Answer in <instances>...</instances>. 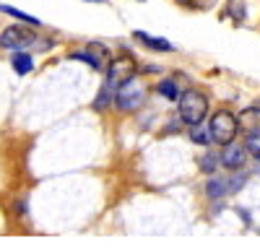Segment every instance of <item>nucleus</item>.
I'll use <instances>...</instances> for the list:
<instances>
[{
  "instance_id": "obj_8",
  "label": "nucleus",
  "mask_w": 260,
  "mask_h": 252,
  "mask_svg": "<svg viewBox=\"0 0 260 252\" xmlns=\"http://www.w3.org/2000/svg\"><path fill=\"white\" fill-rule=\"evenodd\" d=\"M240 125L245 128L247 135L260 133V110H257V107H247V110L240 115Z\"/></svg>"
},
{
  "instance_id": "obj_9",
  "label": "nucleus",
  "mask_w": 260,
  "mask_h": 252,
  "mask_svg": "<svg viewBox=\"0 0 260 252\" xmlns=\"http://www.w3.org/2000/svg\"><path fill=\"white\" fill-rule=\"evenodd\" d=\"M11 65H13V70H16L18 76H26V73H31V68H34V60H31V55H26V52H13Z\"/></svg>"
},
{
  "instance_id": "obj_2",
  "label": "nucleus",
  "mask_w": 260,
  "mask_h": 252,
  "mask_svg": "<svg viewBox=\"0 0 260 252\" xmlns=\"http://www.w3.org/2000/svg\"><path fill=\"white\" fill-rule=\"evenodd\" d=\"M211 138H213V143H219V146H229V143H234V138H237V130H240V117H234L232 112H226V110H221V112H216L213 117H211Z\"/></svg>"
},
{
  "instance_id": "obj_18",
  "label": "nucleus",
  "mask_w": 260,
  "mask_h": 252,
  "mask_svg": "<svg viewBox=\"0 0 260 252\" xmlns=\"http://www.w3.org/2000/svg\"><path fill=\"white\" fill-rule=\"evenodd\" d=\"M242 185H245V177H234V179H232V185H229V193H237Z\"/></svg>"
},
{
  "instance_id": "obj_1",
  "label": "nucleus",
  "mask_w": 260,
  "mask_h": 252,
  "mask_svg": "<svg viewBox=\"0 0 260 252\" xmlns=\"http://www.w3.org/2000/svg\"><path fill=\"white\" fill-rule=\"evenodd\" d=\"M206 115H208V99H206V94L190 89V91H185L180 96V120L185 125H190V128H192V125H201L206 120Z\"/></svg>"
},
{
  "instance_id": "obj_13",
  "label": "nucleus",
  "mask_w": 260,
  "mask_h": 252,
  "mask_svg": "<svg viewBox=\"0 0 260 252\" xmlns=\"http://www.w3.org/2000/svg\"><path fill=\"white\" fill-rule=\"evenodd\" d=\"M0 11H3V13H8V16H13V18H18V21H26V24H34V26H39V18H34V16H26L24 11H18V8H13V6H0Z\"/></svg>"
},
{
  "instance_id": "obj_4",
  "label": "nucleus",
  "mask_w": 260,
  "mask_h": 252,
  "mask_svg": "<svg viewBox=\"0 0 260 252\" xmlns=\"http://www.w3.org/2000/svg\"><path fill=\"white\" fill-rule=\"evenodd\" d=\"M143 96H146L143 86H138L136 81H130V83H125L122 89H117L115 104H117V110H122V112H133V110H138L143 104Z\"/></svg>"
},
{
  "instance_id": "obj_3",
  "label": "nucleus",
  "mask_w": 260,
  "mask_h": 252,
  "mask_svg": "<svg viewBox=\"0 0 260 252\" xmlns=\"http://www.w3.org/2000/svg\"><path fill=\"white\" fill-rule=\"evenodd\" d=\"M136 73H138V62L130 55H120L117 60L110 62V68H107V86L110 89H122L125 83L136 81Z\"/></svg>"
},
{
  "instance_id": "obj_10",
  "label": "nucleus",
  "mask_w": 260,
  "mask_h": 252,
  "mask_svg": "<svg viewBox=\"0 0 260 252\" xmlns=\"http://www.w3.org/2000/svg\"><path fill=\"white\" fill-rule=\"evenodd\" d=\"M226 193H229V185H226L224 179H216V177H213V179L206 182V195H208V198H224Z\"/></svg>"
},
{
  "instance_id": "obj_16",
  "label": "nucleus",
  "mask_w": 260,
  "mask_h": 252,
  "mask_svg": "<svg viewBox=\"0 0 260 252\" xmlns=\"http://www.w3.org/2000/svg\"><path fill=\"white\" fill-rule=\"evenodd\" d=\"M216 164H221V159H216L213 154H206V156L201 159V169H203L206 174H211V172L216 169Z\"/></svg>"
},
{
  "instance_id": "obj_6",
  "label": "nucleus",
  "mask_w": 260,
  "mask_h": 252,
  "mask_svg": "<svg viewBox=\"0 0 260 252\" xmlns=\"http://www.w3.org/2000/svg\"><path fill=\"white\" fill-rule=\"evenodd\" d=\"M247 149L245 146H240V143H229V146H224V151H221V166H226V169H240V166H245V154Z\"/></svg>"
},
{
  "instance_id": "obj_5",
  "label": "nucleus",
  "mask_w": 260,
  "mask_h": 252,
  "mask_svg": "<svg viewBox=\"0 0 260 252\" xmlns=\"http://www.w3.org/2000/svg\"><path fill=\"white\" fill-rule=\"evenodd\" d=\"M34 42V34L29 29H21V26H8L3 34H0V47H6V50H21V47H26Z\"/></svg>"
},
{
  "instance_id": "obj_15",
  "label": "nucleus",
  "mask_w": 260,
  "mask_h": 252,
  "mask_svg": "<svg viewBox=\"0 0 260 252\" xmlns=\"http://www.w3.org/2000/svg\"><path fill=\"white\" fill-rule=\"evenodd\" d=\"M71 57H73V60H83V62H89V65H91V68H96V70H102V65H99V60H96V57H94V55H91L89 50H83V52H73Z\"/></svg>"
},
{
  "instance_id": "obj_17",
  "label": "nucleus",
  "mask_w": 260,
  "mask_h": 252,
  "mask_svg": "<svg viewBox=\"0 0 260 252\" xmlns=\"http://www.w3.org/2000/svg\"><path fill=\"white\" fill-rule=\"evenodd\" d=\"M107 101H110V86H104V89H102V94H99L96 101H94V110H104V107H107Z\"/></svg>"
},
{
  "instance_id": "obj_7",
  "label": "nucleus",
  "mask_w": 260,
  "mask_h": 252,
  "mask_svg": "<svg viewBox=\"0 0 260 252\" xmlns=\"http://www.w3.org/2000/svg\"><path fill=\"white\" fill-rule=\"evenodd\" d=\"M133 37H136V39L141 42V45H146L148 50H154V52H172V50H175V47H172V45H169L167 39L151 37V34H146V31H136Z\"/></svg>"
},
{
  "instance_id": "obj_11",
  "label": "nucleus",
  "mask_w": 260,
  "mask_h": 252,
  "mask_svg": "<svg viewBox=\"0 0 260 252\" xmlns=\"http://www.w3.org/2000/svg\"><path fill=\"white\" fill-rule=\"evenodd\" d=\"M156 89H159V94H161L164 99H169V101H180V96H182L180 89H177V83H175V81H169V78H164Z\"/></svg>"
},
{
  "instance_id": "obj_12",
  "label": "nucleus",
  "mask_w": 260,
  "mask_h": 252,
  "mask_svg": "<svg viewBox=\"0 0 260 252\" xmlns=\"http://www.w3.org/2000/svg\"><path fill=\"white\" fill-rule=\"evenodd\" d=\"M190 140L198 143V146H208L213 138H211V128H203V125H192L190 128Z\"/></svg>"
},
{
  "instance_id": "obj_14",
  "label": "nucleus",
  "mask_w": 260,
  "mask_h": 252,
  "mask_svg": "<svg viewBox=\"0 0 260 252\" xmlns=\"http://www.w3.org/2000/svg\"><path fill=\"white\" fill-rule=\"evenodd\" d=\"M245 149H247V154H252L260 161V133H252L245 138Z\"/></svg>"
}]
</instances>
